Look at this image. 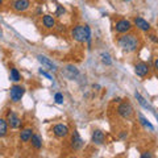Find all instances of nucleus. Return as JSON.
Segmentation results:
<instances>
[{
	"instance_id": "3",
	"label": "nucleus",
	"mask_w": 158,
	"mask_h": 158,
	"mask_svg": "<svg viewBox=\"0 0 158 158\" xmlns=\"http://www.w3.org/2000/svg\"><path fill=\"white\" fill-rule=\"evenodd\" d=\"M73 37L74 40H77L78 42H85L86 41V29L85 25H77L75 28L73 29Z\"/></svg>"
},
{
	"instance_id": "25",
	"label": "nucleus",
	"mask_w": 158,
	"mask_h": 158,
	"mask_svg": "<svg viewBox=\"0 0 158 158\" xmlns=\"http://www.w3.org/2000/svg\"><path fill=\"white\" fill-rule=\"evenodd\" d=\"M65 13V9H63L61 6H58V9H57V16H61V15Z\"/></svg>"
},
{
	"instance_id": "20",
	"label": "nucleus",
	"mask_w": 158,
	"mask_h": 158,
	"mask_svg": "<svg viewBox=\"0 0 158 158\" xmlns=\"http://www.w3.org/2000/svg\"><path fill=\"white\" fill-rule=\"evenodd\" d=\"M20 79H21V75H20V73L17 71V69H11V81L19 82Z\"/></svg>"
},
{
	"instance_id": "17",
	"label": "nucleus",
	"mask_w": 158,
	"mask_h": 158,
	"mask_svg": "<svg viewBox=\"0 0 158 158\" xmlns=\"http://www.w3.org/2000/svg\"><path fill=\"white\" fill-rule=\"evenodd\" d=\"M42 23H44V25H45L46 28H54V25H56V20H54V17L50 16V15L44 16Z\"/></svg>"
},
{
	"instance_id": "21",
	"label": "nucleus",
	"mask_w": 158,
	"mask_h": 158,
	"mask_svg": "<svg viewBox=\"0 0 158 158\" xmlns=\"http://www.w3.org/2000/svg\"><path fill=\"white\" fill-rule=\"evenodd\" d=\"M102 62L104 63V65H107V66H110V65H112V59H111V57H110V54L108 53H102Z\"/></svg>"
},
{
	"instance_id": "2",
	"label": "nucleus",
	"mask_w": 158,
	"mask_h": 158,
	"mask_svg": "<svg viewBox=\"0 0 158 158\" xmlns=\"http://www.w3.org/2000/svg\"><path fill=\"white\" fill-rule=\"evenodd\" d=\"M24 94H25L24 87H21V86H13V87H11V92H9V95H11V100L13 103L20 102V100H21V98L24 96Z\"/></svg>"
},
{
	"instance_id": "16",
	"label": "nucleus",
	"mask_w": 158,
	"mask_h": 158,
	"mask_svg": "<svg viewBox=\"0 0 158 158\" xmlns=\"http://www.w3.org/2000/svg\"><path fill=\"white\" fill-rule=\"evenodd\" d=\"M78 69L75 67V66H67L66 67V75H67V78L69 79H74V78H77L78 77Z\"/></svg>"
},
{
	"instance_id": "5",
	"label": "nucleus",
	"mask_w": 158,
	"mask_h": 158,
	"mask_svg": "<svg viewBox=\"0 0 158 158\" xmlns=\"http://www.w3.org/2000/svg\"><path fill=\"white\" fill-rule=\"evenodd\" d=\"M132 29V24L131 21H128V20H118V21L116 23V25H115V31L117 33H127V32H129Z\"/></svg>"
},
{
	"instance_id": "8",
	"label": "nucleus",
	"mask_w": 158,
	"mask_h": 158,
	"mask_svg": "<svg viewBox=\"0 0 158 158\" xmlns=\"http://www.w3.org/2000/svg\"><path fill=\"white\" fill-rule=\"evenodd\" d=\"M53 133H54V136L59 137V138L66 137L69 135V128L66 125H63V124H57L53 128Z\"/></svg>"
},
{
	"instance_id": "19",
	"label": "nucleus",
	"mask_w": 158,
	"mask_h": 158,
	"mask_svg": "<svg viewBox=\"0 0 158 158\" xmlns=\"http://www.w3.org/2000/svg\"><path fill=\"white\" fill-rule=\"evenodd\" d=\"M135 96H136V99L138 100V103H140V104H141L142 107H144V108H146V110H152L150 106H149V104H148V103L145 102V99L141 96V94H140V92H136V94H135Z\"/></svg>"
},
{
	"instance_id": "12",
	"label": "nucleus",
	"mask_w": 158,
	"mask_h": 158,
	"mask_svg": "<svg viewBox=\"0 0 158 158\" xmlns=\"http://www.w3.org/2000/svg\"><path fill=\"white\" fill-rule=\"evenodd\" d=\"M92 142L96 145H102L104 142V133L102 131H94L92 133Z\"/></svg>"
},
{
	"instance_id": "6",
	"label": "nucleus",
	"mask_w": 158,
	"mask_h": 158,
	"mask_svg": "<svg viewBox=\"0 0 158 158\" xmlns=\"http://www.w3.org/2000/svg\"><path fill=\"white\" fill-rule=\"evenodd\" d=\"M7 121H8V124L11 125V128H13V129H17V128L21 127V120H20L19 116L15 112H8Z\"/></svg>"
},
{
	"instance_id": "15",
	"label": "nucleus",
	"mask_w": 158,
	"mask_h": 158,
	"mask_svg": "<svg viewBox=\"0 0 158 158\" xmlns=\"http://www.w3.org/2000/svg\"><path fill=\"white\" fill-rule=\"evenodd\" d=\"M31 141H32V145L36 148L37 150H40L42 148V138L40 137L38 135H32L31 137Z\"/></svg>"
},
{
	"instance_id": "27",
	"label": "nucleus",
	"mask_w": 158,
	"mask_h": 158,
	"mask_svg": "<svg viewBox=\"0 0 158 158\" xmlns=\"http://www.w3.org/2000/svg\"><path fill=\"white\" fill-rule=\"evenodd\" d=\"M153 156L150 154V153H144V154H141V158H152Z\"/></svg>"
},
{
	"instance_id": "4",
	"label": "nucleus",
	"mask_w": 158,
	"mask_h": 158,
	"mask_svg": "<svg viewBox=\"0 0 158 158\" xmlns=\"http://www.w3.org/2000/svg\"><path fill=\"white\" fill-rule=\"evenodd\" d=\"M117 113L120 115L123 118H129L133 113V108L129 103H121L117 108Z\"/></svg>"
},
{
	"instance_id": "14",
	"label": "nucleus",
	"mask_w": 158,
	"mask_h": 158,
	"mask_svg": "<svg viewBox=\"0 0 158 158\" xmlns=\"http://www.w3.org/2000/svg\"><path fill=\"white\" fill-rule=\"evenodd\" d=\"M37 58H38V61L41 62L44 66H46V67L49 69V70H56V65H54V63H53V62H52L49 58L44 57V56H38Z\"/></svg>"
},
{
	"instance_id": "24",
	"label": "nucleus",
	"mask_w": 158,
	"mask_h": 158,
	"mask_svg": "<svg viewBox=\"0 0 158 158\" xmlns=\"http://www.w3.org/2000/svg\"><path fill=\"white\" fill-rule=\"evenodd\" d=\"M54 100H56L57 104H62L63 103V95L61 92H57L56 95H54Z\"/></svg>"
},
{
	"instance_id": "18",
	"label": "nucleus",
	"mask_w": 158,
	"mask_h": 158,
	"mask_svg": "<svg viewBox=\"0 0 158 158\" xmlns=\"http://www.w3.org/2000/svg\"><path fill=\"white\" fill-rule=\"evenodd\" d=\"M8 132V123L4 118H0V137H4Z\"/></svg>"
},
{
	"instance_id": "22",
	"label": "nucleus",
	"mask_w": 158,
	"mask_h": 158,
	"mask_svg": "<svg viewBox=\"0 0 158 158\" xmlns=\"http://www.w3.org/2000/svg\"><path fill=\"white\" fill-rule=\"evenodd\" d=\"M138 117H140V121H141V124H142V125H144V127H146V128H149V129H152V131H153V129H154V127H153V125L150 124V123H149V121H148V120H146V118H145L144 116H142V115H140V116H138Z\"/></svg>"
},
{
	"instance_id": "23",
	"label": "nucleus",
	"mask_w": 158,
	"mask_h": 158,
	"mask_svg": "<svg viewBox=\"0 0 158 158\" xmlns=\"http://www.w3.org/2000/svg\"><path fill=\"white\" fill-rule=\"evenodd\" d=\"M85 29H86V41L88 42V45L91 44V29L88 25H85Z\"/></svg>"
},
{
	"instance_id": "13",
	"label": "nucleus",
	"mask_w": 158,
	"mask_h": 158,
	"mask_svg": "<svg viewBox=\"0 0 158 158\" xmlns=\"http://www.w3.org/2000/svg\"><path fill=\"white\" fill-rule=\"evenodd\" d=\"M32 135H33V131L31 128H25V129H23L20 132V140L24 141V142H28V141H31Z\"/></svg>"
},
{
	"instance_id": "11",
	"label": "nucleus",
	"mask_w": 158,
	"mask_h": 158,
	"mask_svg": "<svg viewBox=\"0 0 158 158\" xmlns=\"http://www.w3.org/2000/svg\"><path fill=\"white\" fill-rule=\"evenodd\" d=\"M135 73L137 74L138 77H145L148 73H149V66L146 63H137L136 67H135Z\"/></svg>"
},
{
	"instance_id": "26",
	"label": "nucleus",
	"mask_w": 158,
	"mask_h": 158,
	"mask_svg": "<svg viewBox=\"0 0 158 158\" xmlns=\"http://www.w3.org/2000/svg\"><path fill=\"white\" fill-rule=\"evenodd\" d=\"M40 74H42V75H44V77H46L48 79H50V81H52V77H50V75H49V74H48L46 71H44V70H42V69H41V70H40Z\"/></svg>"
},
{
	"instance_id": "1",
	"label": "nucleus",
	"mask_w": 158,
	"mask_h": 158,
	"mask_svg": "<svg viewBox=\"0 0 158 158\" xmlns=\"http://www.w3.org/2000/svg\"><path fill=\"white\" fill-rule=\"evenodd\" d=\"M118 46L127 53H132L137 50L138 48V38L135 34H124L118 38Z\"/></svg>"
},
{
	"instance_id": "30",
	"label": "nucleus",
	"mask_w": 158,
	"mask_h": 158,
	"mask_svg": "<svg viewBox=\"0 0 158 158\" xmlns=\"http://www.w3.org/2000/svg\"><path fill=\"white\" fill-rule=\"evenodd\" d=\"M123 2H131V0H123Z\"/></svg>"
},
{
	"instance_id": "9",
	"label": "nucleus",
	"mask_w": 158,
	"mask_h": 158,
	"mask_svg": "<svg viewBox=\"0 0 158 158\" xmlns=\"http://www.w3.org/2000/svg\"><path fill=\"white\" fill-rule=\"evenodd\" d=\"M31 7V2L29 0H15L13 2V9L17 12H24Z\"/></svg>"
},
{
	"instance_id": "28",
	"label": "nucleus",
	"mask_w": 158,
	"mask_h": 158,
	"mask_svg": "<svg viewBox=\"0 0 158 158\" xmlns=\"http://www.w3.org/2000/svg\"><path fill=\"white\" fill-rule=\"evenodd\" d=\"M150 40H152V41H154V42H158V40L156 38V36H153V34L150 36Z\"/></svg>"
},
{
	"instance_id": "29",
	"label": "nucleus",
	"mask_w": 158,
	"mask_h": 158,
	"mask_svg": "<svg viewBox=\"0 0 158 158\" xmlns=\"http://www.w3.org/2000/svg\"><path fill=\"white\" fill-rule=\"evenodd\" d=\"M154 66H156V69H157V70H158V58L156 59V61H154Z\"/></svg>"
},
{
	"instance_id": "7",
	"label": "nucleus",
	"mask_w": 158,
	"mask_h": 158,
	"mask_svg": "<svg viewBox=\"0 0 158 158\" xmlns=\"http://www.w3.org/2000/svg\"><path fill=\"white\" fill-rule=\"evenodd\" d=\"M83 144H85V142H83L81 136H79V133L77 131H74L73 136H71V148L74 150H79V149H82Z\"/></svg>"
},
{
	"instance_id": "10",
	"label": "nucleus",
	"mask_w": 158,
	"mask_h": 158,
	"mask_svg": "<svg viewBox=\"0 0 158 158\" xmlns=\"http://www.w3.org/2000/svg\"><path fill=\"white\" fill-rule=\"evenodd\" d=\"M135 25L138 28V29H141V31H144V32H148L150 29V24L146 21V20H144L142 17H136L135 19Z\"/></svg>"
},
{
	"instance_id": "31",
	"label": "nucleus",
	"mask_w": 158,
	"mask_h": 158,
	"mask_svg": "<svg viewBox=\"0 0 158 158\" xmlns=\"http://www.w3.org/2000/svg\"><path fill=\"white\" fill-rule=\"evenodd\" d=\"M2 3H3V0H0V6H2Z\"/></svg>"
}]
</instances>
